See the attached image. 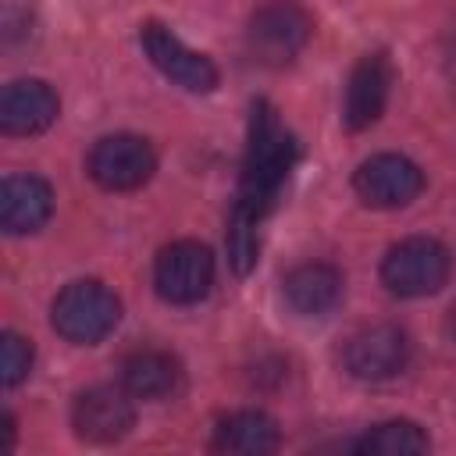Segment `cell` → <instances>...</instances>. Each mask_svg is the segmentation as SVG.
I'll return each mask as SVG.
<instances>
[{
    "label": "cell",
    "instance_id": "obj_13",
    "mask_svg": "<svg viewBox=\"0 0 456 456\" xmlns=\"http://www.w3.org/2000/svg\"><path fill=\"white\" fill-rule=\"evenodd\" d=\"M53 189L39 175H11L0 185V224L7 235H28L50 221Z\"/></svg>",
    "mask_w": 456,
    "mask_h": 456
},
{
    "label": "cell",
    "instance_id": "obj_11",
    "mask_svg": "<svg viewBox=\"0 0 456 456\" xmlns=\"http://www.w3.org/2000/svg\"><path fill=\"white\" fill-rule=\"evenodd\" d=\"M392 75L395 71H392V61L385 53H367L356 61L349 86H346V107H342L346 128L363 132L381 118L388 93H392Z\"/></svg>",
    "mask_w": 456,
    "mask_h": 456
},
{
    "label": "cell",
    "instance_id": "obj_1",
    "mask_svg": "<svg viewBox=\"0 0 456 456\" xmlns=\"http://www.w3.org/2000/svg\"><path fill=\"white\" fill-rule=\"evenodd\" d=\"M296 160H299L296 135L281 125L278 110L267 100H256L249 110V128H246L239 192H235V207L228 217V260L239 274H246L256 264V253H260L256 228L274 210L278 192L289 171L296 167Z\"/></svg>",
    "mask_w": 456,
    "mask_h": 456
},
{
    "label": "cell",
    "instance_id": "obj_6",
    "mask_svg": "<svg viewBox=\"0 0 456 456\" xmlns=\"http://www.w3.org/2000/svg\"><path fill=\"white\" fill-rule=\"evenodd\" d=\"M210 281H214V253L203 242H192V239L171 242L153 260V285H157V296L167 303H178V306L200 303L210 292Z\"/></svg>",
    "mask_w": 456,
    "mask_h": 456
},
{
    "label": "cell",
    "instance_id": "obj_14",
    "mask_svg": "<svg viewBox=\"0 0 456 456\" xmlns=\"http://www.w3.org/2000/svg\"><path fill=\"white\" fill-rule=\"evenodd\" d=\"M285 299L303 317H324L342 299V274L331 264H299L285 274Z\"/></svg>",
    "mask_w": 456,
    "mask_h": 456
},
{
    "label": "cell",
    "instance_id": "obj_10",
    "mask_svg": "<svg viewBox=\"0 0 456 456\" xmlns=\"http://www.w3.org/2000/svg\"><path fill=\"white\" fill-rule=\"evenodd\" d=\"M71 424L75 435L93 442V445H110L118 438H125L135 424V406L132 395L125 388H110V385H96L89 392H82L71 406Z\"/></svg>",
    "mask_w": 456,
    "mask_h": 456
},
{
    "label": "cell",
    "instance_id": "obj_15",
    "mask_svg": "<svg viewBox=\"0 0 456 456\" xmlns=\"http://www.w3.org/2000/svg\"><path fill=\"white\" fill-rule=\"evenodd\" d=\"M278 442H281L278 424L267 413H260V410H239V413L217 420L214 438H210V449L228 452V456H267V452L278 449Z\"/></svg>",
    "mask_w": 456,
    "mask_h": 456
},
{
    "label": "cell",
    "instance_id": "obj_9",
    "mask_svg": "<svg viewBox=\"0 0 456 456\" xmlns=\"http://www.w3.org/2000/svg\"><path fill=\"white\" fill-rule=\"evenodd\" d=\"M342 363L353 378L360 381H385L395 378L406 363H410V338L392 328V324H374L356 331L346 349H342Z\"/></svg>",
    "mask_w": 456,
    "mask_h": 456
},
{
    "label": "cell",
    "instance_id": "obj_3",
    "mask_svg": "<svg viewBox=\"0 0 456 456\" xmlns=\"http://www.w3.org/2000/svg\"><path fill=\"white\" fill-rule=\"evenodd\" d=\"M314 18L299 0H264L246 25L249 53L267 68H285L306 46Z\"/></svg>",
    "mask_w": 456,
    "mask_h": 456
},
{
    "label": "cell",
    "instance_id": "obj_4",
    "mask_svg": "<svg viewBox=\"0 0 456 456\" xmlns=\"http://www.w3.org/2000/svg\"><path fill=\"white\" fill-rule=\"evenodd\" d=\"M449 249L438 239L428 235H413L395 242L385 260H381V281L392 296L403 299H417V296H431L449 281Z\"/></svg>",
    "mask_w": 456,
    "mask_h": 456
},
{
    "label": "cell",
    "instance_id": "obj_5",
    "mask_svg": "<svg viewBox=\"0 0 456 456\" xmlns=\"http://www.w3.org/2000/svg\"><path fill=\"white\" fill-rule=\"evenodd\" d=\"M153 167H157L153 146L142 135H128V132L96 139V146L86 157L89 178L110 192H132V189L146 185Z\"/></svg>",
    "mask_w": 456,
    "mask_h": 456
},
{
    "label": "cell",
    "instance_id": "obj_8",
    "mask_svg": "<svg viewBox=\"0 0 456 456\" xmlns=\"http://www.w3.org/2000/svg\"><path fill=\"white\" fill-rule=\"evenodd\" d=\"M139 39H142V50L153 61V68L160 75H167L175 86H182L189 93H214L217 89V68H214V61L203 57V53H196V50H189L167 25L146 21L142 32H139Z\"/></svg>",
    "mask_w": 456,
    "mask_h": 456
},
{
    "label": "cell",
    "instance_id": "obj_2",
    "mask_svg": "<svg viewBox=\"0 0 456 456\" xmlns=\"http://www.w3.org/2000/svg\"><path fill=\"white\" fill-rule=\"evenodd\" d=\"M50 321H53L61 338H68L75 346H96L100 338H107L118 328L121 299L103 281L82 278V281H71L57 292Z\"/></svg>",
    "mask_w": 456,
    "mask_h": 456
},
{
    "label": "cell",
    "instance_id": "obj_16",
    "mask_svg": "<svg viewBox=\"0 0 456 456\" xmlns=\"http://www.w3.org/2000/svg\"><path fill=\"white\" fill-rule=\"evenodd\" d=\"M182 381V367L175 356L160 353V349H142V353H132L121 367V388L132 395V399H167Z\"/></svg>",
    "mask_w": 456,
    "mask_h": 456
},
{
    "label": "cell",
    "instance_id": "obj_18",
    "mask_svg": "<svg viewBox=\"0 0 456 456\" xmlns=\"http://www.w3.org/2000/svg\"><path fill=\"white\" fill-rule=\"evenodd\" d=\"M28 367H32V346L18 331H4L0 335V381H4V388H14L18 381H25Z\"/></svg>",
    "mask_w": 456,
    "mask_h": 456
},
{
    "label": "cell",
    "instance_id": "obj_7",
    "mask_svg": "<svg viewBox=\"0 0 456 456\" xmlns=\"http://www.w3.org/2000/svg\"><path fill=\"white\" fill-rule=\"evenodd\" d=\"M353 189L367 207L378 210H395L413 203L424 192V171L399 153H378L363 160L353 175Z\"/></svg>",
    "mask_w": 456,
    "mask_h": 456
},
{
    "label": "cell",
    "instance_id": "obj_17",
    "mask_svg": "<svg viewBox=\"0 0 456 456\" xmlns=\"http://www.w3.org/2000/svg\"><path fill=\"white\" fill-rule=\"evenodd\" d=\"M353 449L367 456H417V452H428L431 442L413 420H385L370 428Z\"/></svg>",
    "mask_w": 456,
    "mask_h": 456
},
{
    "label": "cell",
    "instance_id": "obj_12",
    "mask_svg": "<svg viewBox=\"0 0 456 456\" xmlns=\"http://www.w3.org/2000/svg\"><path fill=\"white\" fill-rule=\"evenodd\" d=\"M57 93L43 78H18L0 96V132L4 135H36L57 121Z\"/></svg>",
    "mask_w": 456,
    "mask_h": 456
}]
</instances>
